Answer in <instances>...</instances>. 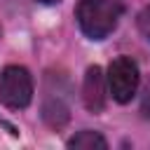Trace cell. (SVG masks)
Wrapping results in <instances>:
<instances>
[{
  "instance_id": "6da1fadb",
  "label": "cell",
  "mask_w": 150,
  "mask_h": 150,
  "mask_svg": "<svg viewBox=\"0 0 150 150\" xmlns=\"http://www.w3.org/2000/svg\"><path fill=\"white\" fill-rule=\"evenodd\" d=\"M120 14H122V7L115 0H80L77 5L80 28L91 40L108 38L117 26Z\"/></svg>"
},
{
  "instance_id": "7a4b0ae2",
  "label": "cell",
  "mask_w": 150,
  "mask_h": 150,
  "mask_svg": "<svg viewBox=\"0 0 150 150\" xmlns=\"http://www.w3.org/2000/svg\"><path fill=\"white\" fill-rule=\"evenodd\" d=\"M33 98V77L23 66H7L0 73V101L12 108L21 110Z\"/></svg>"
},
{
  "instance_id": "3957f363",
  "label": "cell",
  "mask_w": 150,
  "mask_h": 150,
  "mask_svg": "<svg viewBox=\"0 0 150 150\" xmlns=\"http://www.w3.org/2000/svg\"><path fill=\"white\" fill-rule=\"evenodd\" d=\"M108 87L117 103L131 101V96L138 89V66L129 56H120L108 68Z\"/></svg>"
},
{
  "instance_id": "277c9868",
  "label": "cell",
  "mask_w": 150,
  "mask_h": 150,
  "mask_svg": "<svg viewBox=\"0 0 150 150\" xmlns=\"http://www.w3.org/2000/svg\"><path fill=\"white\" fill-rule=\"evenodd\" d=\"M82 101L89 112H101L105 108V77L98 66H91L84 75L82 84Z\"/></svg>"
},
{
  "instance_id": "5b68a950",
  "label": "cell",
  "mask_w": 150,
  "mask_h": 150,
  "mask_svg": "<svg viewBox=\"0 0 150 150\" xmlns=\"http://www.w3.org/2000/svg\"><path fill=\"white\" fill-rule=\"evenodd\" d=\"M42 117H45V122L49 124V127H63L66 122H68V117H70V112H68V105H63L59 98H47L45 101V108H42Z\"/></svg>"
},
{
  "instance_id": "8992f818",
  "label": "cell",
  "mask_w": 150,
  "mask_h": 150,
  "mask_svg": "<svg viewBox=\"0 0 150 150\" xmlns=\"http://www.w3.org/2000/svg\"><path fill=\"white\" fill-rule=\"evenodd\" d=\"M68 148H77V150H105L108 143L98 131H80L77 136H73L68 141Z\"/></svg>"
},
{
  "instance_id": "52a82bcc",
  "label": "cell",
  "mask_w": 150,
  "mask_h": 150,
  "mask_svg": "<svg viewBox=\"0 0 150 150\" xmlns=\"http://www.w3.org/2000/svg\"><path fill=\"white\" fill-rule=\"evenodd\" d=\"M136 23H138V30L143 33V38H145V40L150 42V7L141 9V14H138Z\"/></svg>"
},
{
  "instance_id": "ba28073f",
  "label": "cell",
  "mask_w": 150,
  "mask_h": 150,
  "mask_svg": "<svg viewBox=\"0 0 150 150\" xmlns=\"http://www.w3.org/2000/svg\"><path fill=\"white\" fill-rule=\"evenodd\" d=\"M141 112L150 120V80L145 82V87H143V96H141Z\"/></svg>"
},
{
  "instance_id": "9c48e42d",
  "label": "cell",
  "mask_w": 150,
  "mask_h": 150,
  "mask_svg": "<svg viewBox=\"0 0 150 150\" xmlns=\"http://www.w3.org/2000/svg\"><path fill=\"white\" fill-rule=\"evenodd\" d=\"M38 2H42V5H59L61 0H38Z\"/></svg>"
}]
</instances>
